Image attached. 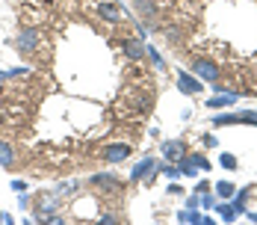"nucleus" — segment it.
Wrapping results in <instances>:
<instances>
[{"label":"nucleus","instance_id":"nucleus-11","mask_svg":"<svg viewBox=\"0 0 257 225\" xmlns=\"http://www.w3.org/2000/svg\"><path fill=\"white\" fill-rule=\"evenodd\" d=\"M121 50H124V56L133 59V62L145 56V45H142V39H124V42H121Z\"/></svg>","mask_w":257,"mask_h":225},{"label":"nucleus","instance_id":"nucleus-28","mask_svg":"<svg viewBox=\"0 0 257 225\" xmlns=\"http://www.w3.org/2000/svg\"><path fill=\"white\" fill-rule=\"evenodd\" d=\"M9 222H12V216H9L6 210H0V225H9Z\"/></svg>","mask_w":257,"mask_h":225},{"label":"nucleus","instance_id":"nucleus-21","mask_svg":"<svg viewBox=\"0 0 257 225\" xmlns=\"http://www.w3.org/2000/svg\"><path fill=\"white\" fill-rule=\"evenodd\" d=\"M186 157H189V154H186ZM189 160H192V163H195V166H198V169H210V160H207L204 154H192V157H189Z\"/></svg>","mask_w":257,"mask_h":225},{"label":"nucleus","instance_id":"nucleus-14","mask_svg":"<svg viewBox=\"0 0 257 225\" xmlns=\"http://www.w3.org/2000/svg\"><path fill=\"white\" fill-rule=\"evenodd\" d=\"M136 9H139V15H142V18H148V21L157 18V3H154V0H136Z\"/></svg>","mask_w":257,"mask_h":225},{"label":"nucleus","instance_id":"nucleus-17","mask_svg":"<svg viewBox=\"0 0 257 225\" xmlns=\"http://www.w3.org/2000/svg\"><path fill=\"white\" fill-rule=\"evenodd\" d=\"M233 193H236V187H233L231 181H219L216 184V196L219 199H233Z\"/></svg>","mask_w":257,"mask_h":225},{"label":"nucleus","instance_id":"nucleus-7","mask_svg":"<svg viewBox=\"0 0 257 225\" xmlns=\"http://www.w3.org/2000/svg\"><path fill=\"white\" fill-rule=\"evenodd\" d=\"M101 157L106 163H121V160L130 157V145L127 142H112V145H106V148L101 151Z\"/></svg>","mask_w":257,"mask_h":225},{"label":"nucleus","instance_id":"nucleus-16","mask_svg":"<svg viewBox=\"0 0 257 225\" xmlns=\"http://www.w3.org/2000/svg\"><path fill=\"white\" fill-rule=\"evenodd\" d=\"M145 56L154 62V68H160V71H166V59L160 56V50L157 48H151V45H145Z\"/></svg>","mask_w":257,"mask_h":225},{"label":"nucleus","instance_id":"nucleus-18","mask_svg":"<svg viewBox=\"0 0 257 225\" xmlns=\"http://www.w3.org/2000/svg\"><path fill=\"white\" fill-rule=\"evenodd\" d=\"M213 210H216V213H219L225 222H233V219H236V210H233V204H219V201H216V207H213Z\"/></svg>","mask_w":257,"mask_h":225},{"label":"nucleus","instance_id":"nucleus-19","mask_svg":"<svg viewBox=\"0 0 257 225\" xmlns=\"http://www.w3.org/2000/svg\"><path fill=\"white\" fill-rule=\"evenodd\" d=\"M157 172H163V175L172 178V181H175V178H180V169H178V166H172L169 160H166V163H160V169H157Z\"/></svg>","mask_w":257,"mask_h":225},{"label":"nucleus","instance_id":"nucleus-9","mask_svg":"<svg viewBox=\"0 0 257 225\" xmlns=\"http://www.w3.org/2000/svg\"><path fill=\"white\" fill-rule=\"evenodd\" d=\"M178 89L186 92V95H198V92L204 89V83L195 80V77H189V71H178Z\"/></svg>","mask_w":257,"mask_h":225},{"label":"nucleus","instance_id":"nucleus-22","mask_svg":"<svg viewBox=\"0 0 257 225\" xmlns=\"http://www.w3.org/2000/svg\"><path fill=\"white\" fill-rule=\"evenodd\" d=\"M219 163H222L225 169H236V157H233V154H228V151H225V154L219 157Z\"/></svg>","mask_w":257,"mask_h":225},{"label":"nucleus","instance_id":"nucleus-32","mask_svg":"<svg viewBox=\"0 0 257 225\" xmlns=\"http://www.w3.org/2000/svg\"><path fill=\"white\" fill-rule=\"evenodd\" d=\"M6 77H9V74H6V71H0V80H6Z\"/></svg>","mask_w":257,"mask_h":225},{"label":"nucleus","instance_id":"nucleus-13","mask_svg":"<svg viewBox=\"0 0 257 225\" xmlns=\"http://www.w3.org/2000/svg\"><path fill=\"white\" fill-rule=\"evenodd\" d=\"M12 163H15V151L9 142H0V166L3 169H12Z\"/></svg>","mask_w":257,"mask_h":225},{"label":"nucleus","instance_id":"nucleus-25","mask_svg":"<svg viewBox=\"0 0 257 225\" xmlns=\"http://www.w3.org/2000/svg\"><path fill=\"white\" fill-rule=\"evenodd\" d=\"M101 222H103V225H115V222H118V216H115V213H103Z\"/></svg>","mask_w":257,"mask_h":225},{"label":"nucleus","instance_id":"nucleus-30","mask_svg":"<svg viewBox=\"0 0 257 225\" xmlns=\"http://www.w3.org/2000/svg\"><path fill=\"white\" fill-rule=\"evenodd\" d=\"M186 207H198V193H195V196H189V199H186Z\"/></svg>","mask_w":257,"mask_h":225},{"label":"nucleus","instance_id":"nucleus-12","mask_svg":"<svg viewBox=\"0 0 257 225\" xmlns=\"http://www.w3.org/2000/svg\"><path fill=\"white\" fill-rule=\"evenodd\" d=\"M98 15H101L103 21H109V24H118V21H121V6H115V3H101V6H98Z\"/></svg>","mask_w":257,"mask_h":225},{"label":"nucleus","instance_id":"nucleus-8","mask_svg":"<svg viewBox=\"0 0 257 225\" xmlns=\"http://www.w3.org/2000/svg\"><path fill=\"white\" fill-rule=\"evenodd\" d=\"M239 98H242V92H216L213 98L207 101V107L210 110H225V107H233Z\"/></svg>","mask_w":257,"mask_h":225},{"label":"nucleus","instance_id":"nucleus-29","mask_svg":"<svg viewBox=\"0 0 257 225\" xmlns=\"http://www.w3.org/2000/svg\"><path fill=\"white\" fill-rule=\"evenodd\" d=\"M204 145H207V148H210V145H216V136H213V133H204Z\"/></svg>","mask_w":257,"mask_h":225},{"label":"nucleus","instance_id":"nucleus-27","mask_svg":"<svg viewBox=\"0 0 257 225\" xmlns=\"http://www.w3.org/2000/svg\"><path fill=\"white\" fill-rule=\"evenodd\" d=\"M18 207H21V210H30V199H27L24 193L18 196Z\"/></svg>","mask_w":257,"mask_h":225},{"label":"nucleus","instance_id":"nucleus-5","mask_svg":"<svg viewBox=\"0 0 257 225\" xmlns=\"http://www.w3.org/2000/svg\"><path fill=\"white\" fill-rule=\"evenodd\" d=\"M157 169H160V163H157L154 157H142V160L133 166V172H130V181H148V178L154 175Z\"/></svg>","mask_w":257,"mask_h":225},{"label":"nucleus","instance_id":"nucleus-3","mask_svg":"<svg viewBox=\"0 0 257 225\" xmlns=\"http://www.w3.org/2000/svg\"><path fill=\"white\" fill-rule=\"evenodd\" d=\"M192 71L201 77V80H207V83H216V80H219V68H216L207 56H195V59H192Z\"/></svg>","mask_w":257,"mask_h":225},{"label":"nucleus","instance_id":"nucleus-2","mask_svg":"<svg viewBox=\"0 0 257 225\" xmlns=\"http://www.w3.org/2000/svg\"><path fill=\"white\" fill-rule=\"evenodd\" d=\"M236 122H245V125H254V127H257V113H254V110H239V113H225V116H216V119H213V127H222V125H236Z\"/></svg>","mask_w":257,"mask_h":225},{"label":"nucleus","instance_id":"nucleus-24","mask_svg":"<svg viewBox=\"0 0 257 225\" xmlns=\"http://www.w3.org/2000/svg\"><path fill=\"white\" fill-rule=\"evenodd\" d=\"M6 74L9 77H24V74H30V68H27V65H18V68H9Z\"/></svg>","mask_w":257,"mask_h":225},{"label":"nucleus","instance_id":"nucleus-4","mask_svg":"<svg viewBox=\"0 0 257 225\" xmlns=\"http://www.w3.org/2000/svg\"><path fill=\"white\" fill-rule=\"evenodd\" d=\"M56 210H59V199H56V196H42V199L36 201L33 219H36V222H45V216H51Z\"/></svg>","mask_w":257,"mask_h":225},{"label":"nucleus","instance_id":"nucleus-15","mask_svg":"<svg viewBox=\"0 0 257 225\" xmlns=\"http://www.w3.org/2000/svg\"><path fill=\"white\" fill-rule=\"evenodd\" d=\"M178 169H180V175H186V178H195V175H198V166H195L186 154L178 160Z\"/></svg>","mask_w":257,"mask_h":225},{"label":"nucleus","instance_id":"nucleus-20","mask_svg":"<svg viewBox=\"0 0 257 225\" xmlns=\"http://www.w3.org/2000/svg\"><path fill=\"white\" fill-rule=\"evenodd\" d=\"M198 204H201V207H207V210H210V207H216V196H213V193H198Z\"/></svg>","mask_w":257,"mask_h":225},{"label":"nucleus","instance_id":"nucleus-6","mask_svg":"<svg viewBox=\"0 0 257 225\" xmlns=\"http://www.w3.org/2000/svg\"><path fill=\"white\" fill-rule=\"evenodd\" d=\"M15 48L24 50V53H33V50L39 48V30H33V27H27L18 33V39H15Z\"/></svg>","mask_w":257,"mask_h":225},{"label":"nucleus","instance_id":"nucleus-23","mask_svg":"<svg viewBox=\"0 0 257 225\" xmlns=\"http://www.w3.org/2000/svg\"><path fill=\"white\" fill-rule=\"evenodd\" d=\"M56 190H59V193H74V190H77V181H62Z\"/></svg>","mask_w":257,"mask_h":225},{"label":"nucleus","instance_id":"nucleus-31","mask_svg":"<svg viewBox=\"0 0 257 225\" xmlns=\"http://www.w3.org/2000/svg\"><path fill=\"white\" fill-rule=\"evenodd\" d=\"M245 213H248V219H251V222H257V213H251V210H245Z\"/></svg>","mask_w":257,"mask_h":225},{"label":"nucleus","instance_id":"nucleus-26","mask_svg":"<svg viewBox=\"0 0 257 225\" xmlns=\"http://www.w3.org/2000/svg\"><path fill=\"white\" fill-rule=\"evenodd\" d=\"M12 190H15V193H27V184H24V181H18V178H15V181H12Z\"/></svg>","mask_w":257,"mask_h":225},{"label":"nucleus","instance_id":"nucleus-10","mask_svg":"<svg viewBox=\"0 0 257 225\" xmlns=\"http://www.w3.org/2000/svg\"><path fill=\"white\" fill-rule=\"evenodd\" d=\"M183 154H186V142H183V139H166V142H163V157H166L169 163H172V160H180Z\"/></svg>","mask_w":257,"mask_h":225},{"label":"nucleus","instance_id":"nucleus-1","mask_svg":"<svg viewBox=\"0 0 257 225\" xmlns=\"http://www.w3.org/2000/svg\"><path fill=\"white\" fill-rule=\"evenodd\" d=\"M89 184L95 190H103V193H124V181H118V175H109V172H95L89 175Z\"/></svg>","mask_w":257,"mask_h":225}]
</instances>
